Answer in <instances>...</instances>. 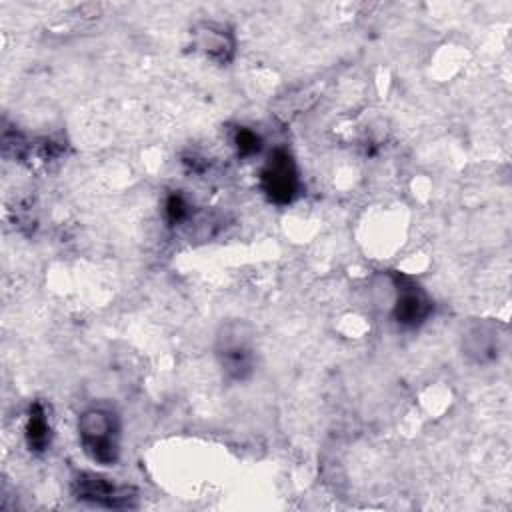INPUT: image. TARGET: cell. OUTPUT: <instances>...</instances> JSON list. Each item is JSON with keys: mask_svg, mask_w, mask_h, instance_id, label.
Masks as SVG:
<instances>
[{"mask_svg": "<svg viewBox=\"0 0 512 512\" xmlns=\"http://www.w3.org/2000/svg\"><path fill=\"white\" fill-rule=\"evenodd\" d=\"M78 438L90 460L112 466L120 454V422L114 410L92 406L78 418Z\"/></svg>", "mask_w": 512, "mask_h": 512, "instance_id": "cell-1", "label": "cell"}, {"mask_svg": "<svg viewBox=\"0 0 512 512\" xmlns=\"http://www.w3.org/2000/svg\"><path fill=\"white\" fill-rule=\"evenodd\" d=\"M262 192L274 204H290L298 194V170L292 154L286 148L270 152L260 172Z\"/></svg>", "mask_w": 512, "mask_h": 512, "instance_id": "cell-2", "label": "cell"}, {"mask_svg": "<svg viewBox=\"0 0 512 512\" xmlns=\"http://www.w3.org/2000/svg\"><path fill=\"white\" fill-rule=\"evenodd\" d=\"M216 356L222 366V372L232 380H244L254 366V350L250 336L242 330L240 324H228L218 334Z\"/></svg>", "mask_w": 512, "mask_h": 512, "instance_id": "cell-3", "label": "cell"}, {"mask_svg": "<svg viewBox=\"0 0 512 512\" xmlns=\"http://www.w3.org/2000/svg\"><path fill=\"white\" fill-rule=\"evenodd\" d=\"M72 490L78 500L106 508H130L136 500V492L130 486L116 484L96 472L76 474L72 480Z\"/></svg>", "mask_w": 512, "mask_h": 512, "instance_id": "cell-4", "label": "cell"}, {"mask_svg": "<svg viewBox=\"0 0 512 512\" xmlns=\"http://www.w3.org/2000/svg\"><path fill=\"white\" fill-rule=\"evenodd\" d=\"M432 312V302L424 288H420L414 280L396 276V298L392 316L398 324L414 328L422 324Z\"/></svg>", "mask_w": 512, "mask_h": 512, "instance_id": "cell-5", "label": "cell"}, {"mask_svg": "<svg viewBox=\"0 0 512 512\" xmlns=\"http://www.w3.org/2000/svg\"><path fill=\"white\" fill-rule=\"evenodd\" d=\"M198 48L216 62H228L234 54V40L232 36L218 26H204L198 32Z\"/></svg>", "mask_w": 512, "mask_h": 512, "instance_id": "cell-6", "label": "cell"}, {"mask_svg": "<svg viewBox=\"0 0 512 512\" xmlns=\"http://www.w3.org/2000/svg\"><path fill=\"white\" fill-rule=\"evenodd\" d=\"M26 442L32 452H44L50 446V422L40 402L30 406L26 420Z\"/></svg>", "mask_w": 512, "mask_h": 512, "instance_id": "cell-7", "label": "cell"}, {"mask_svg": "<svg viewBox=\"0 0 512 512\" xmlns=\"http://www.w3.org/2000/svg\"><path fill=\"white\" fill-rule=\"evenodd\" d=\"M232 142H234V148H236L238 156H244V158L258 154L260 148H262L260 134L256 130H252V128H246V126L236 128Z\"/></svg>", "mask_w": 512, "mask_h": 512, "instance_id": "cell-8", "label": "cell"}, {"mask_svg": "<svg viewBox=\"0 0 512 512\" xmlns=\"http://www.w3.org/2000/svg\"><path fill=\"white\" fill-rule=\"evenodd\" d=\"M190 212V204L182 194H170L164 202V216L172 226L186 222L190 218Z\"/></svg>", "mask_w": 512, "mask_h": 512, "instance_id": "cell-9", "label": "cell"}]
</instances>
